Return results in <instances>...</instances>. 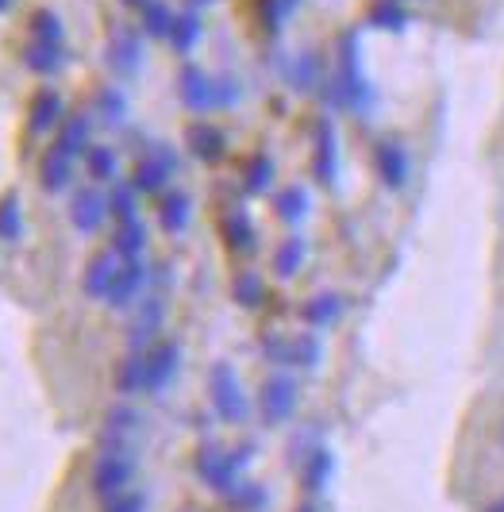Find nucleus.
<instances>
[{"label":"nucleus","instance_id":"f257e3e1","mask_svg":"<svg viewBox=\"0 0 504 512\" xmlns=\"http://www.w3.org/2000/svg\"><path fill=\"white\" fill-rule=\"evenodd\" d=\"M324 101L335 104V108H351L354 116H370L374 108V85L362 74V62H358V31H343L339 39V66L328 81V93Z\"/></svg>","mask_w":504,"mask_h":512},{"label":"nucleus","instance_id":"f03ea898","mask_svg":"<svg viewBox=\"0 0 504 512\" xmlns=\"http://www.w3.org/2000/svg\"><path fill=\"white\" fill-rule=\"evenodd\" d=\"M254 462V447L243 443V447H216V443H204L193 459V470L201 478L204 489H212L216 497H227L231 489L247 478V466Z\"/></svg>","mask_w":504,"mask_h":512},{"label":"nucleus","instance_id":"7ed1b4c3","mask_svg":"<svg viewBox=\"0 0 504 512\" xmlns=\"http://www.w3.org/2000/svg\"><path fill=\"white\" fill-rule=\"evenodd\" d=\"M208 401H212L216 420L227 424V428H243L247 416H251L247 389H243V382H239V370H235L227 359L208 366Z\"/></svg>","mask_w":504,"mask_h":512},{"label":"nucleus","instance_id":"20e7f679","mask_svg":"<svg viewBox=\"0 0 504 512\" xmlns=\"http://www.w3.org/2000/svg\"><path fill=\"white\" fill-rule=\"evenodd\" d=\"M131 478H135V447L101 443V455H97V462H93V474H89L93 493H97L101 501H112V497L127 493Z\"/></svg>","mask_w":504,"mask_h":512},{"label":"nucleus","instance_id":"39448f33","mask_svg":"<svg viewBox=\"0 0 504 512\" xmlns=\"http://www.w3.org/2000/svg\"><path fill=\"white\" fill-rule=\"evenodd\" d=\"M297 401H301L297 378L293 374H270L258 389V420L266 428H285L297 412Z\"/></svg>","mask_w":504,"mask_h":512},{"label":"nucleus","instance_id":"423d86ee","mask_svg":"<svg viewBox=\"0 0 504 512\" xmlns=\"http://www.w3.org/2000/svg\"><path fill=\"white\" fill-rule=\"evenodd\" d=\"M177 174V151L174 147H166V143H151L147 154L135 162V178L131 185L139 189V193H162L166 189V181Z\"/></svg>","mask_w":504,"mask_h":512},{"label":"nucleus","instance_id":"0eeeda50","mask_svg":"<svg viewBox=\"0 0 504 512\" xmlns=\"http://www.w3.org/2000/svg\"><path fill=\"white\" fill-rule=\"evenodd\" d=\"M162 320H166V301H162L158 293H147V297L139 301V312H135L131 328H127V351H135V355L151 351Z\"/></svg>","mask_w":504,"mask_h":512},{"label":"nucleus","instance_id":"6e6552de","mask_svg":"<svg viewBox=\"0 0 504 512\" xmlns=\"http://www.w3.org/2000/svg\"><path fill=\"white\" fill-rule=\"evenodd\" d=\"M104 62H108V70H112L116 77L139 74V66H143V43H139V35H135V31H127V27H116V31H112V39H108Z\"/></svg>","mask_w":504,"mask_h":512},{"label":"nucleus","instance_id":"1a4fd4ad","mask_svg":"<svg viewBox=\"0 0 504 512\" xmlns=\"http://www.w3.org/2000/svg\"><path fill=\"white\" fill-rule=\"evenodd\" d=\"M177 93L189 112H212L216 108V77H208L201 66H181L177 74Z\"/></svg>","mask_w":504,"mask_h":512},{"label":"nucleus","instance_id":"9d476101","mask_svg":"<svg viewBox=\"0 0 504 512\" xmlns=\"http://www.w3.org/2000/svg\"><path fill=\"white\" fill-rule=\"evenodd\" d=\"M177 370H181V347L177 343H154L147 351V393L162 397L174 385Z\"/></svg>","mask_w":504,"mask_h":512},{"label":"nucleus","instance_id":"9b49d317","mask_svg":"<svg viewBox=\"0 0 504 512\" xmlns=\"http://www.w3.org/2000/svg\"><path fill=\"white\" fill-rule=\"evenodd\" d=\"M374 170H378L385 189H404L408 185L412 162H408V151H404L401 139H381L378 151H374Z\"/></svg>","mask_w":504,"mask_h":512},{"label":"nucleus","instance_id":"f8f14e48","mask_svg":"<svg viewBox=\"0 0 504 512\" xmlns=\"http://www.w3.org/2000/svg\"><path fill=\"white\" fill-rule=\"evenodd\" d=\"M143 289H147V266H143V258H131V262L120 266V274H116V282L108 289V301L104 305L124 312L135 301H143Z\"/></svg>","mask_w":504,"mask_h":512},{"label":"nucleus","instance_id":"ddd939ff","mask_svg":"<svg viewBox=\"0 0 504 512\" xmlns=\"http://www.w3.org/2000/svg\"><path fill=\"white\" fill-rule=\"evenodd\" d=\"M312 178L320 181V185H335V181H339V139H335V124H331V120H320V124H316Z\"/></svg>","mask_w":504,"mask_h":512},{"label":"nucleus","instance_id":"4468645a","mask_svg":"<svg viewBox=\"0 0 504 512\" xmlns=\"http://www.w3.org/2000/svg\"><path fill=\"white\" fill-rule=\"evenodd\" d=\"M120 266H124V258L116 255V251H101V255L89 258L85 278H81L85 297H89V301H108V289H112V282H116Z\"/></svg>","mask_w":504,"mask_h":512},{"label":"nucleus","instance_id":"2eb2a0df","mask_svg":"<svg viewBox=\"0 0 504 512\" xmlns=\"http://www.w3.org/2000/svg\"><path fill=\"white\" fill-rule=\"evenodd\" d=\"M104 216H108V197L101 189H77L74 205H70V224L81 235H93L104 224Z\"/></svg>","mask_w":504,"mask_h":512},{"label":"nucleus","instance_id":"dca6fc26","mask_svg":"<svg viewBox=\"0 0 504 512\" xmlns=\"http://www.w3.org/2000/svg\"><path fill=\"white\" fill-rule=\"evenodd\" d=\"M343 316V297L339 293H316L301 305V320L312 328V332H324V328H335Z\"/></svg>","mask_w":504,"mask_h":512},{"label":"nucleus","instance_id":"f3484780","mask_svg":"<svg viewBox=\"0 0 504 512\" xmlns=\"http://www.w3.org/2000/svg\"><path fill=\"white\" fill-rule=\"evenodd\" d=\"M143 432V416L131 405H116L104 420V443H120V447H135V436Z\"/></svg>","mask_w":504,"mask_h":512},{"label":"nucleus","instance_id":"a211bd4d","mask_svg":"<svg viewBox=\"0 0 504 512\" xmlns=\"http://www.w3.org/2000/svg\"><path fill=\"white\" fill-rule=\"evenodd\" d=\"M285 81H289V89H293V93H316V89H320V81H324L320 54L316 51L297 54V58L289 62V70H285Z\"/></svg>","mask_w":504,"mask_h":512},{"label":"nucleus","instance_id":"6ab92c4d","mask_svg":"<svg viewBox=\"0 0 504 512\" xmlns=\"http://www.w3.org/2000/svg\"><path fill=\"white\" fill-rule=\"evenodd\" d=\"M185 139H189V151L197 154L201 162H220L227 151V135L220 128H212V124H189L185 131Z\"/></svg>","mask_w":504,"mask_h":512},{"label":"nucleus","instance_id":"aec40b11","mask_svg":"<svg viewBox=\"0 0 504 512\" xmlns=\"http://www.w3.org/2000/svg\"><path fill=\"white\" fill-rule=\"evenodd\" d=\"M331 474H335V455H331L328 447L320 443L308 459L301 462V486L304 493H324L331 482Z\"/></svg>","mask_w":504,"mask_h":512},{"label":"nucleus","instance_id":"412c9836","mask_svg":"<svg viewBox=\"0 0 504 512\" xmlns=\"http://www.w3.org/2000/svg\"><path fill=\"white\" fill-rule=\"evenodd\" d=\"M189 220H193V201H189V193H166L162 197V205H158V224L166 235H181V231L189 228Z\"/></svg>","mask_w":504,"mask_h":512},{"label":"nucleus","instance_id":"4be33fe9","mask_svg":"<svg viewBox=\"0 0 504 512\" xmlns=\"http://www.w3.org/2000/svg\"><path fill=\"white\" fill-rule=\"evenodd\" d=\"M224 243L235 251V255H251L258 235H254V224L247 216V208H231L224 216Z\"/></svg>","mask_w":504,"mask_h":512},{"label":"nucleus","instance_id":"5701e85b","mask_svg":"<svg viewBox=\"0 0 504 512\" xmlns=\"http://www.w3.org/2000/svg\"><path fill=\"white\" fill-rule=\"evenodd\" d=\"M89 135H93V120H89L85 112H77V116H70V120H62L54 147H58L62 154H70V158H77V154L89 151Z\"/></svg>","mask_w":504,"mask_h":512},{"label":"nucleus","instance_id":"b1692460","mask_svg":"<svg viewBox=\"0 0 504 512\" xmlns=\"http://www.w3.org/2000/svg\"><path fill=\"white\" fill-rule=\"evenodd\" d=\"M54 124H62V97H58L54 89H39L35 101H31L27 128H31V135H43V131H51Z\"/></svg>","mask_w":504,"mask_h":512},{"label":"nucleus","instance_id":"393cba45","mask_svg":"<svg viewBox=\"0 0 504 512\" xmlns=\"http://www.w3.org/2000/svg\"><path fill=\"white\" fill-rule=\"evenodd\" d=\"M74 178V158L70 154H62L58 147L43 154V166H39V185L47 189V193H62L66 185Z\"/></svg>","mask_w":504,"mask_h":512},{"label":"nucleus","instance_id":"a878e982","mask_svg":"<svg viewBox=\"0 0 504 512\" xmlns=\"http://www.w3.org/2000/svg\"><path fill=\"white\" fill-rule=\"evenodd\" d=\"M116 393H120V397H139V393H147V351H143V355L127 351V359L116 366Z\"/></svg>","mask_w":504,"mask_h":512},{"label":"nucleus","instance_id":"bb28decb","mask_svg":"<svg viewBox=\"0 0 504 512\" xmlns=\"http://www.w3.org/2000/svg\"><path fill=\"white\" fill-rule=\"evenodd\" d=\"M274 216H278L281 224L297 228L304 216H308V189H304V185H285V189H278V197H274Z\"/></svg>","mask_w":504,"mask_h":512},{"label":"nucleus","instance_id":"cd10ccee","mask_svg":"<svg viewBox=\"0 0 504 512\" xmlns=\"http://www.w3.org/2000/svg\"><path fill=\"white\" fill-rule=\"evenodd\" d=\"M62 62H66V54H62V43H31L24 51V66L31 74L39 77H51L62 70Z\"/></svg>","mask_w":504,"mask_h":512},{"label":"nucleus","instance_id":"c85d7f7f","mask_svg":"<svg viewBox=\"0 0 504 512\" xmlns=\"http://www.w3.org/2000/svg\"><path fill=\"white\" fill-rule=\"evenodd\" d=\"M143 247H147V228H143V220H127V224H116V235H112V251L131 262V258L143 255Z\"/></svg>","mask_w":504,"mask_h":512},{"label":"nucleus","instance_id":"c756f323","mask_svg":"<svg viewBox=\"0 0 504 512\" xmlns=\"http://www.w3.org/2000/svg\"><path fill=\"white\" fill-rule=\"evenodd\" d=\"M304 255H308L304 235H289V239H281L278 251H274V274H278V278H293V274L304 266Z\"/></svg>","mask_w":504,"mask_h":512},{"label":"nucleus","instance_id":"7c9ffc66","mask_svg":"<svg viewBox=\"0 0 504 512\" xmlns=\"http://www.w3.org/2000/svg\"><path fill=\"white\" fill-rule=\"evenodd\" d=\"M320 359H324V347H320L316 332L289 335V366H297V370H316Z\"/></svg>","mask_w":504,"mask_h":512},{"label":"nucleus","instance_id":"2f4dec72","mask_svg":"<svg viewBox=\"0 0 504 512\" xmlns=\"http://www.w3.org/2000/svg\"><path fill=\"white\" fill-rule=\"evenodd\" d=\"M224 501L235 512H262L266 505H270V493H266V486H262V482H251V478H243L239 486L227 493Z\"/></svg>","mask_w":504,"mask_h":512},{"label":"nucleus","instance_id":"473e14b6","mask_svg":"<svg viewBox=\"0 0 504 512\" xmlns=\"http://www.w3.org/2000/svg\"><path fill=\"white\" fill-rule=\"evenodd\" d=\"M201 39V16L197 12H181L174 16V27H170V47L177 54H189Z\"/></svg>","mask_w":504,"mask_h":512},{"label":"nucleus","instance_id":"72a5a7b5","mask_svg":"<svg viewBox=\"0 0 504 512\" xmlns=\"http://www.w3.org/2000/svg\"><path fill=\"white\" fill-rule=\"evenodd\" d=\"M108 212L116 216V224H127V220H139V189L135 185H112L108 193Z\"/></svg>","mask_w":504,"mask_h":512},{"label":"nucleus","instance_id":"f704fd0d","mask_svg":"<svg viewBox=\"0 0 504 512\" xmlns=\"http://www.w3.org/2000/svg\"><path fill=\"white\" fill-rule=\"evenodd\" d=\"M97 112H101V124L120 128L127 120V97L116 85H104V89H97Z\"/></svg>","mask_w":504,"mask_h":512},{"label":"nucleus","instance_id":"c9c22d12","mask_svg":"<svg viewBox=\"0 0 504 512\" xmlns=\"http://www.w3.org/2000/svg\"><path fill=\"white\" fill-rule=\"evenodd\" d=\"M24 235V208H20V197L16 193H4L0 197V239L4 243H16Z\"/></svg>","mask_w":504,"mask_h":512},{"label":"nucleus","instance_id":"e433bc0d","mask_svg":"<svg viewBox=\"0 0 504 512\" xmlns=\"http://www.w3.org/2000/svg\"><path fill=\"white\" fill-rule=\"evenodd\" d=\"M370 24L381 27V31H404L408 16H404L401 0H374L370 4Z\"/></svg>","mask_w":504,"mask_h":512},{"label":"nucleus","instance_id":"4c0bfd02","mask_svg":"<svg viewBox=\"0 0 504 512\" xmlns=\"http://www.w3.org/2000/svg\"><path fill=\"white\" fill-rule=\"evenodd\" d=\"M243 185H247V193H266L274 185V162H270V154H254L251 162H247Z\"/></svg>","mask_w":504,"mask_h":512},{"label":"nucleus","instance_id":"58836bf2","mask_svg":"<svg viewBox=\"0 0 504 512\" xmlns=\"http://www.w3.org/2000/svg\"><path fill=\"white\" fill-rule=\"evenodd\" d=\"M85 166L97 181H116L120 174V162H116V151L112 147H89L85 151Z\"/></svg>","mask_w":504,"mask_h":512},{"label":"nucleus","instance_id":"ea45409f","mask_svg":"<svg viewBox=\"0 0 504 512\" xmlns=\"http://www.w3.org/2000/svg\"><path fill=\"white\" fill-rule=\"evenodd\" d=\"M231 293H235V301H239L243 308H254V305H262L266 285H262V278H258L254 270H243V274L231 282Z\"/></svg>","mask_w":504,"mask_h":512},{"label":"nucleus","instance_id":"a19ab883","mask_svg":"<svg viewBox=\"0 0 504 512\" xmlns=\"http://www.w3.org/2000/svg\"><path fill=\"white\" fill-rule=\"evenodd\" d=\"M170 27H174V12H170L162 0H151V4L143 8V31L154 35V39H162V35H170Z\"/></svg>","mask_w":504,"mask_h":512},{"label":"nucleus","instance_id":"79ce46f5","mask_svg":"<svg viewBox=\"0 0 504 512\" xmlns=\"http://www.w3.org/2000/svg\"><path fill=\"white\" fill-rule=\"evenodd\" d=\"M31 35H35V43H62V20L47 8H39L31 16Z\"/></svg>","mask_w":504,"mask_h":512},{"label":"nucleus","instance_id":"37998d69","mask_svg":"<svg viewBox=\"0 0 504 512\" xmlns=\"http://www.w3.org/2000/svg\"><path fill=\"white\" fill-rule=\"evenodd\" d=\"M297 4H301V0H262V20H266V27L278 31V27L285 24V16H289Z\"/></svg>","mask_w":504,"mask_h":512},{"label":"nucleus","instance_id":"c03bdc74","mask_svg":"<svg viewBox=\"0 0 504 512\" xmlns=\"http://www.w3.org/2000/svg\"><path fill=\"white\" fill-rule=\"evenodd\" d=\"M262 355L274 366H289V335H262Z\"/></svg>","mask_w":504,"mask_h":512},{"label":"nucleus","instance_id":"a18cd8bd","mask_svg":"<svg viewBox=\"0 0 504 512\" xmlns=\"http://www.w3.org/2000/svg\"><path fill=\"white\" fill-rule=\"evenodd\" d=\"M104 512H147V497H139V493H120V497L104 501Z\"/></svg>","mask_w":504,"mask_h":512},{"label":"nucleus","instance_id":"49530a36","mask_svg":"<svg viewBox=\"0 0 504 512\" xmlns=\"http://www.w3.org/2000/svg\"><path fill=\"white\" fill-rule=\"evenodd\" d=\"M235 101H239L235 77H216V108H231Z\"/></svg>","mask_w":504,"mask_h":512},{"label":"nucleus","instance_id":"de8ad7c7","mask_svg":"<svg viewBox=\"0 0 504 512\" xmlns=\"http://www.w3.org/2000/svg\"><path fill=\"white\" fill-rule=\"evenodd\" d=\"M485 512H504V493H501V497H497V501H493V505H489Z\"/></svg>","mask_w":504,"mask_h":512},{"label":"nucleus","instance_id":"09e8293b","mask_svg":"<svg viewBox=\"0 0 504 512\" xmlns=\"http://www.w3.org/2000/svg\"><path fill=\"white\" fill-rule=\"evenodd\" d=\"M297 512H320V509H316L312 501H304V505H297Z\"/></svg>","mask_w":504,"mask_h":512},{"label":"nucleus","instance_id":"8fccbe9b","mask_svg":"<svg viewBox=\"0 0 504 512\" xmlns=\"http://www.w3.org/2000/svg\"><path fill=\"white\" fill-rule=\"evenodd\" d=\"M124 4H131V8H147L151 0H124Z\"/></svg>","mask_w":504,"mask_h":512},{"label":"nucleus","instance_id":"3c124183","mask_svg":"<svg viewBox=\"0 0 504 512\" xmlns=\"http://www.w3.org/2000/svg\"><path fill=\"white\" fill-rule=\"evenodd\" d=\"M4 8H8V0H0V12H4Z\"/></svg>","mask_w":504,"mask_h":512},{"label":"nucleus","instance_id":"603ef678","mask_svg":"<svg viewBox=\"0 0 504 512\" xmlns=\"http://www.w3.org/2000/svg\"><path fill=\"white\" fill-rule=\"evenodd\" d=\"M181 512H193V509H181Z\"/></svg>","mask_w":504,"mask_h":512},{"label":"nucleus","instance_id":"864d4df0","mask_svg":"<svg viewBox=\"0 0 504 512\" xmlns=\"http://www.w3.org/2000/svg\"><path fill=\"white\" fill-rule=\"evenodd\" d=\"M501 439H504V432H501Z\"/></svg>","mask_w":504,"mask_h":512}]
</instances>
